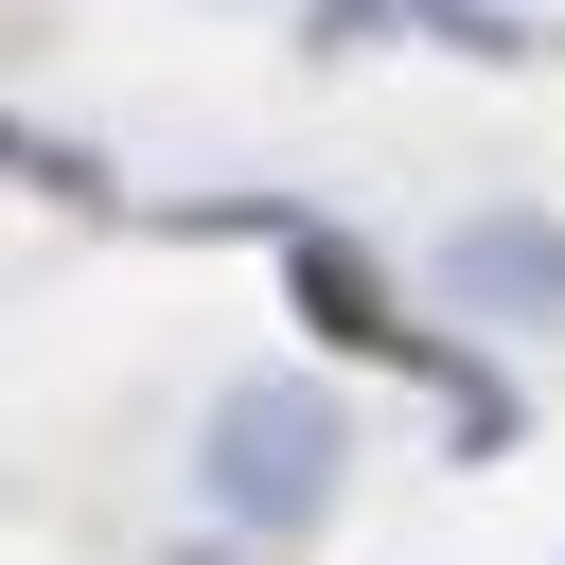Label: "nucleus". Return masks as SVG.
I'll return each mask as SVG.
<instances>
[{
    "label": "nucleus",
    "mask_w": 565,
    "mask_h": 565,
    "mask_svg": "<svg viewBox=\"0 0 565 565\" xmlns=\"http://www.w3.org/2000/svg\"><path fill=\"white\" fill-rule=\"evenodd\" d=\"M318 494H335V406H318V388H247V406L212 424V512L300 530Z\"/></svg>",
    "instance_id": "obj_1"
},
{
    "label": "nucleus",
    "mask_w": 565,
    "mask_h": 565,
    "mask_svg": "<svg viewBox=\"0 0 565 565\" xmlns=\"http://www.w3.org/2000/svg\"><path fill=\"white\" fill-rule=\"evenodd\" d=\"M459 300H494V318H565V230H530V212H494V230L459 247Z\"/></svg>",
    "instance_id": "obj_2"
}]
</instances>
